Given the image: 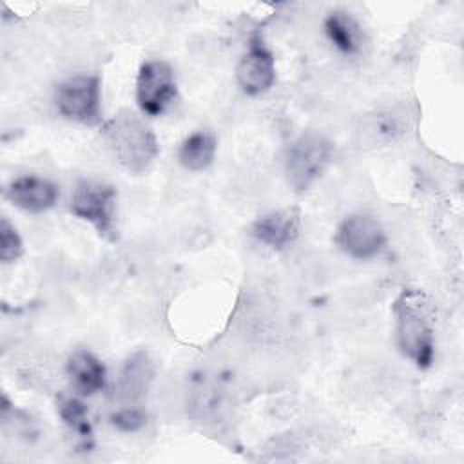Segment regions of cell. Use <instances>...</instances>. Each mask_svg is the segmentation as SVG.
Here are the masks:
<instances>
[{
	"instance_id": "obj_1",
	"label": "cell",
	"mask_w": 464,
	"mask_h": 464,
	"mask_svg": "<svg viewBox=\"0 0 464 464\" xmlns=\"http://www.w3.org/2000/svg\"><path fill=\"white\" fill-rule=\"evenodd\" d=\"M116 161L132 174L145 172L158 156V141L149 125L132 111L116 112L102 129Z\"/></svg>"
},
{
	"instance_id": "obj_2",
	"label": "cell",
	"mask_w": 464,
	"mask_h": 464,
	"mask_svg": "<svg viewBox=\"0 0 464 464\" xmlns=\"http://www.w3.org/2000/svg\"><path fill=\"white\" fill-rule=\"evenodd\" d=\"M393 314L399 350L419 368H428L433 361L435 339L424 295L404 290L393 304Z\"/></svg>"
},
{
	"instance_id": "obj_3",
	"label": "cell",
	"mask_w": 464,
	"mask_h": 464,
	"mask_svg": "<svg viewBox=\"0 0 464 464\" xmlns=\"http://www.w3.org/2000/svg\"><path fill=\"white\" fill-rule=\"evenodd\" d=\"M332 154L334 145L326 136L315 130L303 132L286 149L285 172L288 183L297 192L310 188L324 174L332 161Z\"/></svg>"
},
{
	"instance_id": "obj_4",
	"label": "cell",
	"mask_w": 464,
	"mask_h": 464,
	"mask_svg": "<svg viewBox=\"0 0 464 464\" xmlns=\"http://www.w3.org/2000/svg\"><path fill=\"white\" fill-rule=\"evenodd\" d=\"M116 188L92 179H80L69 199V212L87 221L105 239L116 237Z\"/></svg>"
},
{
	"instance_id": "obj_5",
	"label": "cell",
	"mask_w": 464,
	"mask_h": 464,
	"mask_svg": "<svg viewBox=\"0 0 464 464\" xmlns=\"http://www.w3.org/2000/svg\"><path fill=\"white\" fill-rule=\"evenodd\" d=\"M58 112L82 125H96L102 111L100 80L91 74H78L62 82L54 92Z\"/></svg>"
},
{
	"instance_id": "obj_6",
	"label": "cell",
	"mask_w": 464,
	"mask_h": 464,
	"mask_svg": "<svg viewBox=\"0 0 464 464\" xmlns=\"http://www.w3.org/2000/svg\"><path fill=\"white\" fill-rule=\"evenodd\" d=\"M178 96L174 69L165 60H147L136 78V103L147 116H161Z\"/></svg>"
},
{
	"instance_id": "obj_7",
	"label": "cell",
	"mask_w": 464,
	"mask_h": 464,
	"mask_svg": "<svg viewBox=\"0 0 464 464\" xmlns=\"http://www.w3.org/2000/svg\"><path fill=\"white\" fill-rule=\"evenodd\" d=\"M337 246L353 259H372L386 245L382 225L368 214H352L344 218L335 232Z\"/></svg>"
},
{
	"instance_id": "obj_8",
	"label": "cell",
	"mask_w": 464,
	"mask_h": 464,
	"mask_svg": "<svg viewBox=\"0 0 464 464\" xmlns=\"http://www.w3.org/2000/svg\"><path fill=\"white\" fill-rule=\"evenodd\" d=\"M236 78L243 92L250 96L263 94L276 82V60L272 51L259 36L252 38L248 49L236 67Z\"/></svg>"
},
{
	"instance_id": "obj_9",
	"label": "cell",
	"mask_w": 464,
	"mask_h": 464,
	"mask_svg": "<svg viewBox=\"0 0 464 464\" xmlns=\"http://www.w3.org/2000/svg\"><path fill=\"white\" fill-rule=\"evenodd\" d=\"M58 187L40 176H22L5 187V198L18 208L40 214L53 208L58 201Z\"/></svg>"
},
{
	"instance_id": "obj_10",
	"label": "cell",
	"mask_w": 464,
	"mask_h": 464,
	"mask_svg": "<svg viewBox=\"0 0 464 464\" xmlns=\"http://www.w3.org/2000/svg\"><path fill=\"white\" fill-rule=\"evenodd\" d=\"M299 212L295 208H283L257 218L252 225V236L265 246L281 250L290 246L299 236Z\"/></svg>"
},
{
	"instance_id": "obj_11",
	"label": "cell",
	"mask_w": 464,
	"mask_h": 464,
	"mask_svg": "<svg viewBox=\"0 0 464 464\" xmlns=\"http://www.w3.org/2000/svg\"><path fill=\"white\" fill-rule=\"evenodd\" d=\"M67 377L80 395H94L105 388L107 372L103 362L87 350L71 353L65 364Z\"/></svg>"
},
{
	"instance_id": "obj_12",
	"label": "cell",
	"mask_w": 464,
	"mask_h": 464,
	"mask_svg": "<svg viewBox=\"0 0 464 464\" xmlns=\"http://www.w3.org/2000/svg\"><path fill=\"white\" fill-rule=\"evenodd\" d=\"M154 377V368L152 362L149 359L147 353L143 352H136L134 355H130L121 372H120V379H118V397L123 401H138L141 399Z\"/></svg>"
},
{
	"instance_id": "obj_13",
	"label": "cell",
	"mask_w": 464,
	"mask_h": 464,
	"mask_svg": "<svg viewBox=\"0 0 464 464\" xmlns=\"http://www.w3.org/2000/svg\"><path fill=\"white\" fill-rule=\"evenodd\" d=\"M324 33L330 44L346 56H353L362 47L361 25L344 11H332L324 18Z\"/></svg>"
},
{
	"instance_id": "obj_14",
	"label": "cell",
	"mask_w": 464,
	"mask_h": 464,
	"mask_svg": "<svg viewBox=\"0 0 464 464\" xmlns=\"http://www.w3.org/2000/svg\"><path fill=\"white\" fill-rule=\"evenodd\" d=\"M216 149H218V143L212 132L196 130L181 141L178 150V160L187 170L199 172L212 165Z\"/></svg>"
},
{
	"instance_id": "obj_15",
	"label": "cell",
	"mask_w": 464,
	"mask_h": 464,
	"mask_svg": "<svg viewBox=\"0 0 464 464\" xmlns=\"http://www.w3.org/2000/svg\"><path fill=\"white\" fill-rule=\"evenodd\" d=\"M58 411H60V417L62 420L82 439H91L92 435V428H91V422H89V415H87V406L74 399V397H67L60 402L58 406Z\"/></svg>"
},
{
	"instance_id": "obj_16",
	"label": "cell",
	"mask_w": 464,
	"mask_h": 464,
	"mask_svg": "<svg viewBox=\"0 0 464 464\" xmlns=\"http://www.w3.org/2000/svg\"><path fill=\"white\" fill-rule=\"evenodd\" d=\"M24 254V243L18 230L7 218L0 221V259L2 263H13Z\"/></svg>"
},
{
	"instance_id": "obj_17",
	"label": "cell",
	"mask_w": 464,
	"mask_h": 464,
	"mask_svg": "<svg viewBox=\"0 0 464 464\" xmlns=\"http://www.w3.org/2000/svg\"><path fill=\"white\" fill-rule=\"evenodd\" d=\"M111 422L120 431H138L140 428L145 426L147 417L136 406H125L111 415Z\"/></svg>"
},
{
	"instance_id": "obj_18",
	"label": "cell",
	"mask_w": 464,
	"mask_h": 464,
	"mask_svg": "<svg viewBox=\"0 0 464 464\" xmlns=\"http://www.w3.org/2000/svg\"><path fill=\"white\" fill-rule=\"evenodd\" d=\"M399 125L395 118H390V114H377L375 121L370 123V134L375 141H390L399 134Z\"/></svg>"
}]
</instances>
